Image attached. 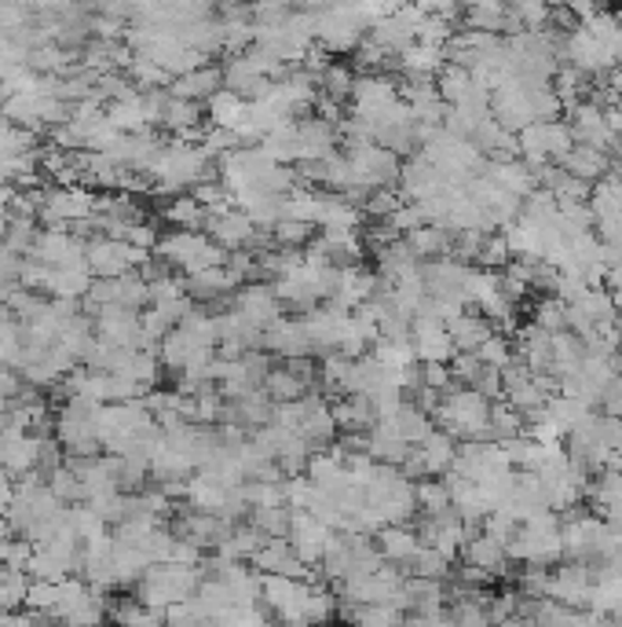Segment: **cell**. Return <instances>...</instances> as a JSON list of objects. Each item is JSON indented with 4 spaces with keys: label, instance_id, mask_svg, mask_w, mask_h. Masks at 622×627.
<instances>
[{
    "label": "cell",
    "instance_id": "cell-46",
    "mask_svg": "<svg viewBox=\"0 0 622 627\" xmlns=\"http://www.w3.org/2000/svg\"><path fill=\"white\" fill-rule=\"evenodd\" d=\"M535 327L546 334H560L564 330V301L560 298H543L535 309Z\"/></svg>",
    "mask_w": 622,
    "mask_h": 627
},
{
    "label": "cell",
    "instance_id": "cell-38",
    "mask_svg": "<svg viewBox=\"0 0 622 627\" xmlns=\"http://www.w3.org/2000/svg\"><path fill=\"white\" fill-rule=\"evenodd\" d=\"M403 576L407 580H436V584H443L447 576H454V565H451V557H443L440 551H432V546H421V551L403 565Z\"/></svg>",
    "mask_w": 622,
    "mask_h": 627
},
{
    "label": "cell",
    "instance_id": "cell-19",
    "mask_svg": "<svg viewBox=\"0 0 622 627\" xmlns=\"http://www.w3.org/2000/svg\"><path fill=\"white\" fill-rule=\"evenodd\" d=\"M590 591H593L590 565L568 562V565H560L557 573H549L546 598L560 602V606H571V609H586L590 606Z\"/></svg>",
    "mask_w": 622,
    "mask_h": 627
},
{
    "label": "cell",
    "instance_id": "cell-49",
    "mask_svg": "<svg viewBox=\"0 0 622 627\" xmlns=\"http://www.w3.org/2000/svg\"><path fill=\"white\" fill-rule=\"evenodd\" d=\"M11 499H15V485H11V474L4 470V466H0V521L8 518Z\"/></svg>",
    "mask_w": 622,
    "mask_h": 627
},
{
    "label": "cell",
    "instance_id": "cell-24",
    "mask_svg": "<svg viewBox=\"0 0 622 627\" xmlns=\"http://www.w3.org/2000/svg\"><path fill=\"white\" fill-rule=\"evenodd\" d=\"M260 576H279V580H311V568L297 557V551L286 540H268L260 554L249 562Z\"/></svg>",
    "mask_w": 622,
    "mask_h": 627
},
{
    "label": "cell",
    "instance_id": "cell-2",
    "mask_svg": "<svg viewBox=\"0 0 622 627\" xmlns=\"http://www.w3.org/2000/svg\"><path fill=\"white\" fill-rule=\"evenodd\" d=\"M382 565L385 562H382V554H377L371 535L333 532L326 554H322V562H319V576H322V584L341 587V584H348V580H355V576L377 573Z\"/></svg>",
    "mask_w": 622,
    "mask_h": 627
},
{
    "label": "cell",
    "instance_id": "cell-14",
    "mask_svg": "<svg viewBox=\"0 0 622 627\" xmlns=\"http://www.w3.org/2000/svg\"><path fill=\"white\" fill-rule=\"evenodd\" d=\"M447 188H451V184H447V177H443L436 166L425 162L421 155L407 158V162H403V169H399V188H396V191H399L403 202H429V199H440Z\"/></svg>",
    "mask_w": 622,
    "mask_h": 627
},
{
    "label": "cell",
    "instance_id": "cell-30",
    "mask_svg": "<svg viewBox=\"0 0 622 627\" xmlns=\"http://www.w3.org/2000/svg\"><path fill=\"white\" fill-rule=\"evenodd\" d=\"M183 287H187V298L191 301H205V305H213V301H224L227 294H238L242 283L227 272L224 265L221 268H210V272H199V276H187L183 279Z\"/></svg>",
    "mask_w": 622,
    "mask_h": 627
},
{
    "label": "cell",
    "instance_id": "cell-20",
    "mask_svg": "<svg viewBox=\"0 0 622 627\" xmlns=\"http://www.w3.org/2000/svg\"><path fill=\"white\" fill-rule=\"evenodd\" d=\"M414 532H418L421 546H432V551H440L443 557H451V562L462 554L465 535H469L465 521L458 518L454 510H447V514H440V518H421V524Z\"/></svg>",
    "mask_w": 622,
    "mask_h": 627
},
{
    "label": "cell",
    "instance_id": "cell-27",
    "mask_svg": "<svg viewBox=\"0 0 622 627\" xmlns=\"http://www.w3.org/2000/svg\"><path fill=\"white\" fill-rule=\"evenodd\" d=\"M271 412H275V404L268 401V393L257 390V393L238 396V401H227L224 422H227V426L242 429V433H257V429H264L271 422Z\"/></svg>",
    "mask_w": 622,
    "mask_h": 627
},
{
    "label": "cell",
    "instance_id": "cell-1",
    "mask_svg": "<svg viewBox=\"0 0 622 627\" xmlns=\"http://www.w3.org/2000/svg\"><path fill=\"white\" fill-rule=\"evenodd\" d=\"M154 180V191H165V195H187L202 184V180L213 177V166L210 158L199 144H183V140H169L165 147L158 151V158L147 169Z\"/></svg>",
    "mask_w": 622,
    "mask_h": 627
},
{
    "label": "cell",
    "instance_id": "cell-43",
    "mask_svg": "<svg viewBox=\"0 0 622 627\" xmlns=\"http://www.w3.org/2000/svg\"><path fill=\"white\" fill-rule=\"evenodd\" d=\"M414 496H418L421 518H440V514H447V510H451V488H447L443 481H436V477L414 485Z\"/></svg>",
    "mask_w": 622,
    "mask_h": 627
},
{
    "label": "cell",
    "instance_id": "cell-31",
    "mask_svg": "<svg viewBox=\"0 0 622 627\" xmlns=\"http://www.w3.org/2000/svg\"><path fill=\"white\" fill-rule=\"evenodd\" d=\"M564 173H571L575 180H582V184H601V180L612 173V158H608L604 151H593V147H582V144H575L571 147V155L564 158L560 162Z\"/></svg>",
    "mask_w": 622,
    "mask_h": 627
},
{
    "label": "cell",
    "instance_id": "cell-36",
    "mask_svg": "<svg viewBox=\"0 0 622 627\" xmlns=\"http://www.w3.org/2000/svg\"><path fill=\"white\" fill-rule=\"evenodd\" d=\"M352 85H355V71H352L348 63H341V60H330V63L315 74L319 96L330 99V104H337V107L352 96Z\"/></svg>",
    "mask_w": 622,
    "mask_h": 627
},
{
    "label": "cell",
    "instance_id": "cell-33",
    "mask_svg": "<svg viewBox=\"0 0 622 627\" xmlns=\"http://www.w3.org/2000/svg\"><path fill=\"white\" fill-rule=\"evenodd\" d=\"M447 334H451L458 357H472V352H476L483 341L494 334V323L480 312H462L454 323H447Z\"/></svg>",
    "mask_w": 622,
    "mask_h": 627
},
{
    "label": "cell",
    "instance_id": "cell-5",
    "mask_svg": "<svg viewBox=\"0 0 622 627\" xmlns=\"http://www.w3.org/2000/svg\"><path fill=\"white\" fill-rule=\"evenodd\" d=\"M154 257L165 261L172 272H183V279L199 276V272H210V268H221L227 261L224 249L205 232H172L158 243Z\"/></svg>",
    "mask_w": 622,
    "mask_h": 627
},
{
    "label": "cell",
    "instance_id": "cell-29",
    "mask_svg": "<svg viewBox=\"0 0 622 627\" xmlns=\"http://www.w3.org/2000/svg\"><path fill=\"white\" fill-rule=\"evenodd\" d=\"M216 93H224L221 66H202V71H194V74H183L169 88L172 99H187V104H210Z\"/></svg>",
    "mask_w": 622,
    "mask_h": 627
},
{
    "label": "cell",
    "instance_id": "cell-13",
    "mask_svg": "<svg viewBox=\"0 0 622 627\" xmlns=\"http://www.w3.org/2000/svg\"><path fill=\"white\" fill-rule=\"evenodd\" d=\"M169 532L176 535V540L194 543L199 551H221V546L232 540L235 524L216 518V514H202V510L187 507V510H180V514H176V521H172Z\"/></svg>",
    "mask_w": 622,
    "mask_h": 627
},
{
    "label": "cell",
    "instance_id": "cell-28",
    "mask_svg": "<svg viewBox=\"0 0 622 627\" xmlns=\"http://www.w3.org/2000/svg\"><path fill=\"white\" fill-rule=\"evenodd\" d=\"M374 546H377V554H382L385 565L403 573V565L421 551V540H418V532L407 529V524H388V529L374 532Z\"/></svg>",
    "mask_w": 622,
    "mask_h": 627
},
{
    "label": "cell",
    "instance_id": "cell-7",
    "mask_svg": "<svg viewBox=\"0 0 622 627\" xmlns=\"http://www.w3.org/2000/svg\"><path fill=\"white\" fill-rule=\"evenodd\" d=\"M151 254L136 249L132 243L125 238H92L85 246V265L92 272V279H121V276H132L140 272Z\"/></svg>",
    "mask_w": 622,
    "mask_h": 627
},
{
    "label": "cell",
    "instance_id": "cell-16",
    "mask_svg": "<svg viewBox=\"0 0 622 627\" xmlns=\"http://www.w3.org/2000/svg\"><path fill=\"white\" fill-rule=\"evenodd\" d=\"M469 535H465V546H462V562L469 568H480V573H487L494 580H502V576H510V551L498 543V540H491L487 532H480V524H465Z\"/></svg>",
    "mask_w": 622,
    "mask_h": 627
},
{
    "label": "cell",
    "instance_id": "cell-48",
    "mask_svg": "<svg viewBox=\"0 0 622 627\" xmlns=\"http://www.w3.org/2000/svg\"><path fill=\"white\" fill-rule=\"evenodd\" d=\"M26 390V382L19 379V371H11L0 363V404H8V401H15V396Z\"/></svg>",
    "mask_w": 622,
    "mask_h": 627
},
{
    "label": "cell",
    "instance_id": "cell-25",
    "mask_svg": "<svg viewBox=\"0 0 622 627\" xmlns=\"http://www.w3.org/2000/svg\"><path fill=\"white\" fill-rule=\"evenodd\" d=\"M264 349L275 352L282 360H308L311 357V338L304 330V316L301 319H279L264 330Z\"/></svg>",
    "mask_w": 622,
    "mask_h": 627
},
{
    "label": "cell",
    "instance_id": "cell-52",
    "mask_svg": "<svg viewBox=\"0 0 622 627\" xmlns=\"http://www.w3.org/2000/svg\"><path fill=\"white\" fill-rule=\"evenodd\" d=\"M52 627H66V624H52Z\"/></svg>",
    "mask_w": 622,
    "mask_h": 627
},
{
    "label": "cell",
    "instance_id": "cell-35",
    "mask_svg": "<svg viewBox=\"0 0 622 627\" xmlns=\"http://www.w3.org/2000/svg\"><path fill=\"white\" fill-rule=\"evenodd\" d=\"M107 617L118 624V627H165V613L143 606L140 598L129 595V598H114Z\"/></svg>",
    "mask_w": 622,
    "mask_h": 627
},
{
    "label": "cell",
    "instance_id": "cell-12",
    "mask_svg": "<svg viewBox=\"0 0 622 627\" xmlns=\"http://www.w3.org/2000/svg\"><path fill=\"white\" fill-rule=\"evenodd\" d=\"M85 246L71 227H44L37 232V243L30 249V261L49 268H88L85 265Z\"/></svg>",
    "mask_w": 622,
    "mask_h": 627
},
{
    "label": "cell",
    "instance_id": "cell-9",
    "mask_svg": "<svg viewBox=\"0 0 622 627\" xmlns=\"http://www.w3.org/2000/svg\"><path fill=\"white\" fill-rule=\"evenodd\" d=\"M96 195L88 188H44V202H41V221L49 227H74L81 221H88L96 213Z\"/></svg>",
    "mask_w": 622,
    "mask_h": 627
},
{
    "label": "cell",
    "instance_id": "cell-18",
    "mask_svg": "<svg viewBox=\"0 0 622 627\" xmlns=\"http://www.w3.org/2000/svg\"><path fill=\"white\" fill-rule=\"evenodd\" d=\"M96 338L107 341L114 349H143V312L99 309L96 312Z\"/></svg>",
    "mask_w": 622,
    "mask_h": 627
},
{
    "label": "cell",
    "instance_id": "cell-51",
    "mask_svg": "<svg viewBox=\"0 0 622 627\" xmlns=\"http://www.w3.org/2000/svg\"><path fill=\"white\" fill-rule=\"evenodd\" d=\"M498 627H535V620L532 617H510V620L498 624Z\"/></svg>",
    "mask_w": 622,
    "mask_h": 627
},
{
    "label": "cell",
    "instance_id": "cell-45",
    "mask_svg": "<svg viewBox=\"0 0 622 627\" xmlns=\"http://www.w3.org/2000/svg\"><path fill=\"white\" fill-rule=\"evenodd\" d=\"M216 627H279V624L260 606H249V609H224L221 617H216Z\"/></svg>",
    "mask_w": 622,
    "mask_h": 627
},
{
    "label": "cell",
    "instance_id": "cell-39",
    "mask_svg": "<svg viewBox=\"0 0 622 627\" xmlns=\"http://www.w3.org/2000/svg\"><path fill=\"white\" fill-rule=\"evenodd\" d=\"M451 232H443V227H418V232H410L403 243L410 246V254L421 261H436V257H451Z\"/></svg>",
    "mask_w": 622,
    "mask_h": 627
},
{
    "label": "cell",
    "instance_id": "cell-47",
    "mask_svg": "<svg viewBox=\"0 0 622 627\" xmlns=\"http://www.w3.org/2000/svg\"><path fill=\"white\" fill-rule=\"evenodd\" d=\"M22 261H26V257H15V254H8V249H0V290L19 287V279H22Z\"/></svg>",
    "mask_w": 622,
    "mask_h": 627
},
{
    "label": "cell",
    "instance_id": "cell-34",
    "mask_svg": "<svg viewBox=\"0 0 622 627\" xmlns=\"http://www.w3.org/2000/svg\"><path fill=\"white\" fill-rule=\"evenodd\" d=\"M333 418H337V429L344 433H371L377 426V404L371 396H337L333 404Z\"/></svg>",
    "mask_w": 622,
    "mask_h": 627
},
{
    "label": "cell",
    "instance_id": "cell-42",
    "mask_svg": "<svg viewBox=\"0 0 622 627\" xmlns=\"http://www.w3.org/2000/svg\"><path fill=\"white\" fill-rule=\"evenodd\" d=\"M33 243H37V224L30 216H8V227L0 235V249H8L15 257H30Z\"/></svg>",
    "mask_w": 622,
    "mask_h": 627
},
{
    "label": "cell",
    "instance_id": "cell-22",
    "mask_svg": "<svg viewBox=\"0 0 622 627\" xmlns=\"http://www.w3.org/2000/svg\"><path fill=\"white\" fill-rule=\"evenodd\" d=\"M410 341H414V352H418V363H451L458 352H454V341L447 334V323L432 316H418L410 323Z\"/></svg>",
    "mask_w": 622,
    "mask_h": 627
},
{
    "label": "cell",
    "instance_id": "cell-10",
    "mask_svg": "<svg viewBox=\"0 0 622 627\" xmlns=\"http://www.w3.org/2000/svg\"><path fill=\"white\" fill-rule=\"evenodd\" d=\"M88 312L96 316L99 309H129V312H140L147 301V283L140 272L132 276H121V279H92V290H88Z\"/></svg>",
    "mask_w": 622,
    "mask_h": 627
},
{
    "label": "cell",
    "instance_id": "cell-8",
    "mask_svg": "<svg viewBox=\"0 0 622 627\" xmlns=\"http://www.w3.org/2000/svg\"><path fill=\"white\" fill-rule=\"evenodd\" d=\"M107 609H110L107 591L88 587L85 580H63V598L60 606H55L52 620L66 627H96V624H107L103 620Z\"/></svg>",
    "mask_w": 622,
    "mask_h": 627
},
{
    "label": "cell",
    "instance_id": "cell-41",
    "mask_svg": "<svg viewBox=\"0 0 622 627\" xmlns=\"http://www.w3.org/2000/svg\"><path fill=\"white\" fill-rule=\"evenodd\" d=\"M290 518H293L290 507H253L249 510V524L264 535V540H286Z\"/></svg>",
    "mask_w": 622,
    "mask_h": 627
},
{
    "label": "cell",
    "instance_id": "cell-6",
    "mask_svg": "<svg viewBox=\"0 0 622 627\" xmlns=\"http://www.w3.org/2000/svg\"><path fill=\"white\" fill-rule=\"evenodd\" d=\"M311 598H315V584H308V580L264 576L260 606L279 627H311Z\"/></svg>",
    "mask_w": 622,
    "mask_h": 627
},
{
    "label": "cell",
    "instance_id": "cell-11",
    "mask_svg": "<svg viewBox=\"0 0 622 627\" xmlns=\"http://www.w3.org/2000/svg\"><path fill=\"white\" fill-rule=\"evenodd\" d=\"M147 422H154L151 412H147L143 401H129V404H107L96 418V437L99 444L107 448L110 455L121 448L125 440L132 437L136 429L147 426Z\"/></svg>",
    "mask_w": 622,
    "mask_h": 627
},
{
    "label": "cell",
    "instance_id": "cell-37",
    "mask_svg": "<svg viewBox=\"0 0 622 627\" xmlns=\"http://www.w3.org/2000/svg\"><path fill=\"white\" fill-rule=\"evenodd\" d=\"M161 213L176 232H205V224H210V210L194 195H176Z\"/></svg>",
    "mask_w": 622,
    "mask_h": 627
},
{
    "label": "cell",
    "instance_id": "cell-15",
    "mask_svg": "<svg viewBox=\"0 0 622 627\" xmlns=\"http://www.w3.org/2000/svg\"><path fill=\"white\" fill-rule=\"evenodd\" d=\"M330 535H333V529H326V524H322L319 518H311L308 510H293L290 532H286V543L293 546L297 557H301L308 568H315L322 562V554H326Z\"/></svg>",
    "mask_w": 622,
    "mask_h": 627
},
{
    "label": "cell",
    "instance_id": "cell-4",
    "mask_svg": "<svg viewBox=\"0 0 622 627\" xmlns=\"http://www.w3.org/2000/svg\"><path fill=\"white\" fill-rule=\"evenodd\" d=\"M103 404L88 401V396H66L60 415H55V440L71 459H96L103 455V444L96 437V418Z\"/></svg>",
    "mask_w": 622,
    "mask_h": 627
},
{
    "label": "cell",
    "instance_id": "cell-26",
    "mask_svg": "<svg viewBox=\"0 0 622 627\" xmlns=\"http://www.w3.org/2000/svg\"><path fill=\"white\" fill-rule=\"evenodd\" d=\"M403 613L407 617H443L447 591L436 580H403Z\"/></svg>",
    "mask_w": 622,
    "mask_h": 627
},
{
    "label": "cell",
    "instance_id": "cell-40",
    "mask_svg": "<svg viewBox=\"0 0 622 627\" xmlns=\"http://www.w3.org/2000/svg\"><path fill=\"white\" fill-rule=\"evenodd\" d=\"M344 620L348 627H403L407 613L399 606H344Z\"/></svg>",
    "mask_w": 622,
    "mask_h": 627
},
{
    "label": "cell",
    "instance_id": "cell-53",
    "mask_svg": "<svg viewBox=\"0 0 622 627\" xmlns=\"http://www.w3.org/2000/svg\"><path fill=\"white\" fill-rule=\"evenodd\" d=\"M96 627H110V624H96Z\"/></svg>",
    "mask_w": 622,
    "mask_h": 627
},
{
    "label": "cell",
    "instance_id": "cell-3",
    "mask_svg": "<svg viewBox=\"0 0 622 627\" xmlns=\"http://www.w3.org/2000/svg\"><path fill=\"white\" fill-rule=\"evenodd\" d=\"M205 584L202 565H151L143 573V580L136 584V598L143 606L169 613L172 606H183V602L199 598V591Z\"/></svg>",
    "mask_w": 622,
    "mask_h": 627
},
{
    "label": "cell",
    "instance_id": "cell-32",
    "mask_svg": "<svg viewBox=\"0 0 622 627\" xmlns=\"http://www.w3.org/2000/svg\"><path fill=\"white\" fill-rule=\"evenodd\" d=\"M410 451H414L410 444L403 440L392 426H385V422H377V426L366 433V455L382 466H399L403 470V463L410 459Z\"/></svg>",
    "mask_w": 622,
    "mask_h": 627
},
{
    "label": "cell",
    "instance_id": "cell-21",
    "mask_svg": "<svg viewBox=\"0 0 622 627\" xmlns=\"http://www.w3.org/2000/svg\"><path fill=\"white\" fill-rule=\"evenodd\" d=\"M232 309L242 312L253 327H260V330H268L271 323H279L282 319V301L268 283H246V287H238Z\"/></svg>",
    "mask_w": 622,
    "mask_h": 627
},
{
    "label": "cell",
    "instance_id": "cell-50",
    "mask_svg": "<svg viewBox=\"0 0 622 627\" xmlns=\"http://www.w3.org/2000/svg\"><path fill=\"white\" fill-rule=\"evenodd\" d=\"M403 627H454V624L443 613V617H407V624H403Z\"/></svg>",
    "mask_w": 622,
    "mask_h": 627
},
{
    "label": "cell",
    "instance_id": "cell-17",
    "mask_svg": "<svg viewBox=\"0 0 622 627\" xmlns=\"http://www.w3.org/2000/svg\"><path fill=\"white\" fill-rule=\"evenodd\" d=\"M348 327H352V312H344L341 305H319L315 312H308L304 316V330H308V338H311V349H319V352H337L341 349V341L344 334H348Z\"/></svg>",
    "mask_w": 622,
    "mask_h": 627
},
{
    "label": "cell",
    "instance_id": "cell-44",
    "mask_svg": "<svg viewBox=\"0 0 622 627\" xmlns=\"http://www.w3.org/2000/svg\"><path fill=\"white\" fill-rule=\"evenodd\" d=\"M472 357H476L483 368H494V371H505L513 363V357H516V349H513V341L505 338V334H498V330H494V334L483 341V346L472 352Z\"/></svg>",
    "mask_w": 622,
    "mask_h": 627
},
{
    "label": "cell",
    "instance_id": "cell-23",
    "mask_svg": "<svg viewBox=\"0 0 622 627\" xmlns=\"http://www.w3.org/2000/svg\"><path fill=\"white\" fill-rule=\"evenodd\" d=\"M37 459H41V437H33L30 429H8L0 437V466L8 474H15L19 481L30 474H37Z\"/></svg>",
    "mask_w": 622,
    "mask_h": 627
}]
</instances>
